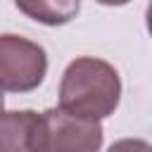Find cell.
I'll list each match as a JSON object with an SVG mask.
<instances>
[{
    "mask_svg": "<svg viewBox=\"0 0 152 152\" xmlns=\"http://www.w3.org/2000/svg\"><path fill=\"white\" fill-rule=\"evenodd\" d=\"M48 71L45 50L21 36H0V88L10 93H31Z\"/></svg>",
    "mask_w": 152,
    "mask_h": 152,
    "instance_id": "3957f363",
    "label": "cell"
},
{
    "mask_svg": "<svg viewBox=\"0 0 152 152\" xmlns=\"http://www.w3.org/2000/svg\"><path fill=\"white\" fill-rule=\"evenodd\" d=\"M38 114L31 109L0 114V152H36Z\"/></svg>",
    "mask_w": 152,
    "mask_h": 152,
    "instance_id": "277c9868",
    "label": "cell"
},
{
    "mask_svg": "<svg viewBox=\"0 0 152 152\" xmlns=\"http://www.w3.org/2000/svg\"><path fill=\"white\" fill-rule=\"evenodd\" d=\"M107 152H152V145L138 138H124V140H116Z\"/></svg>",
    "mask_w": 152,
    "mask_h": 152,
    "instance_id": "8992f818",
    "label": "cell"
},
{
    "mask_svg": "<svg viewBox=\"0 0 152 152\" xmlns=\"http://www.w3.org/2000/svg\"><path fill=\"white\" fill-rule=\"evenodd\" d=\"M14 5L28 19L48 26L66 24L81 10V0H14Z\"/></svg>",
    "mask_w": 152,
    "mask_h": 152,
    "instance_id": "5b68a950",
    "label": "cell"
},
{
    "mask_svg": "<svg viewBox=\"0 0 152 152\" xmlns=\"http://www.w3.org/2000/svg\"><path fill=\"white\" fill-rule=\"evenodd\" d=\"M102 126L97 119L76 116L62 107L38 114L36 152H100Z\"/></svg>",
    "mask_w": 152,
    "mask_h": 152,
    "instance_id": "7a4b0ae2",
    "label": "cell"
},
{
    "mask_svg": "<svg viewBox=\"0 0 152 152\" xmlns=\"http://www.w3.org/2000/svg\"><path fill=\"white\" fill-rule=\"evenodd\" d=\"M121 97L116 69L97 57L74 59L59 83V107L86 119H104L114 114Z\"/></svg>",
    "mask_w": 152,
    "mask_h": 152,
    "instance_id": "6da1fadb",
    "label": "cell"
},
{
    "mask_svg": "<svg viewBox=\"0 0 152 152\" xmlns=\"http://www.w3.org/2000/svg\"><path fill=\"white\" fill-rule=\"evenodd\" d=\"M145 21H147V31L152 33V0H150V5H147V12H145Z\"/></svg>",
    "mask_w": 152,
    "mask_h": 152,
    "instance_id": "52a82bcc",
    "label": "cell"
},
{
    "mask_svg": "<svg viewBox=\"0 0 152 152\" xmlns=\"http://www.w3.org/2000/svg\"><path fill=\"white\" fill-rule=\"evenodd\" d=\"M95 2H100V5H126V2H131V0H95Z\"/></svg>",
    "mask_w": 152,
    "mask_h": 152,
    "instance_id": "ba28073f",
    "label": "cell"
},
{
    "mask_svg": "<svg viewBox=\"0 0 152 152\" xmlns=\"http://www.w3.org/2000/svg\"><path fill=\"white\" fill-rule=\"evenodd\" d=\"M2 107H5V97H2V88H0V114H2Z\"/></svg>",
    "mask_w": 152,
    "mask_h": 152,
    "instance_id": "9c48e42d",
    "label": "cell"
}]
</instances>
